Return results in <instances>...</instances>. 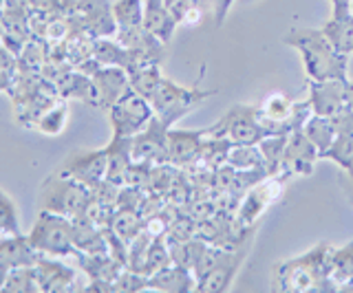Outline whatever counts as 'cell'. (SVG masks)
I'll use <instances>...</instances> for the list:
<instances>
[{
  "instance_id": "cell-18",
  "label": "cell",
  "mask_w": 353,
  "mask_h": 293,
  "mask_svg": "<svg viewBox=\"0 0 353 293\" xmlns=\"http://www.w3.org/2000/svg\"><path fill=\"white\" fill-rule=\"evenodd\" d=\"M121 45L126 49L135 51L137 56H141L143 60L161 64L165 60V42L159 40L154 34L143 27V25H135V27H119L117 36H115Z\"/></svg>"
},
{
  "instance_id": "cell-27",
  "label": "cell",
  "mask_w": 353,
  "mask_h": 293,
  "mask_svg": "<svg viewBox=\"0 0 353 293\" xmlns=\"http://www.w3.org/2000/svg\"><path fill=\"white\" fill-rule=\"evenodd\" d=\"M49 58H51V42L33 36L18 53L16 71L18 73H40Z\"/></svg>"
},
{
  "instance_id": "cell-33",
  "label": "cell",
  "mask_w": 353,
  "mask_h": 293,
  "mask_svg": "<svg viewBox=\"0 0 353 293\" xmlns=\"http://www.w3.org/2000/svg\"><path fill=\"white\" fill-rule=\"evenodd\" d=\"M66 122H69V106H66V100H58L38 117L36 128L47 137H58L64 133Z\"/></svg>"
},
{
  "instance_id": "cell-16",
  "label": "cell",
  "mask_w": 353,
  "mask_h": 293,
  "mask_svg": "<svg viewBox=\"0 0 353 293\" xmlns=\"http://www.w3.org/2000/svg\"><path fill=\"white\" fill-rule=\"evenodd\" d=\"M208 137V130H168V164L174 168H190L199 161L201 155L203 139Z\"/></svg>"
},
{
  "instance_id": "cell-1",
  "label": "cell",
  "mask_w": 353,
  "mask_h": 293,
  "mask_svg": "<svg viewBox=\"0 0 353 293\" xmlns=\"http://www.w3.org/2000/svg\"><path fill=\"white\" fill-rule=\"evenodd\" d=\"M285 45L301 53L307 78L314 82L325 80H349V56L334 47L323 29L301 27L285 36Z\"/></svg>"
},
{
  "instance_id": "cell-12",
  "label": "cell",
  "mask_w": 353,
  "mask_h": 293,
  "mask_svg": "<svg viewBox=\"0 0 353 293\" xmlns=\"http://www.w3.org/2000/svg\"><path fill=\"white\" fill-rule=\"evenodd\" d=\"M71 20L75 27L84 29L95 40L117 36V20L113 14V5L108 0H77Z\"/></svg>"
},
{
  "instance_id": "cell-35",
  "label": "cell",
  "mask_w": 353,
  "mask_h": 293,
  "mask_svg": "<svg viewBox=\"0 0 353 293\" xmlns=\"http://www.w3.org/2000/svg\"><path fill=\"white\" fill-rule=\"evenodd\" d=\"M110 227H113V232L117 236H121L126 243H130L132 238H137L146 230V219L135 210H117L113 221H110Z\"/></svg>"
},
{
  "instance_id": "cell-40",
  "label": "cell",
  "mask_w": 353,
  "mask_h": 293,
  "mask_svg": "<svg viewBox=\"0 0 353 293\" xmlns=\"http://www.w3.org/2000/svg\"><path fill=\"white\" fill-rule=\"evenodd\" d=\"M31 12L49 16H73L77 0H27Z\"/></svg>"
},
{
  "instance_id": "cell-44",
  "label": "cell",
  "mask_w": 353,
  "mask_h": 293,
  "mask_svg": "<svg viewBox=\"0 0 353 293\" xmlns=\"http://www.w3.org/2000/svg\"><path fill=\"white\" fill-rule=\"evenodd\" d=\"M342 186H345L347 197H349L351 203H353V166L345 170V181H342Z\"/></svg>"
},
{
  "instance_id": "cell-48",
  "label": "cell",
  "mask_w": 353,
  "mask_h": 293,
  "mask_svg": "<svg viewBox=\"0 0 353 293\" xmlns=\"http://www.w3.org/2000/svg\"><path fill=\"white\" fill-rule=\"evenodd\" d=\"M0 47H3V29H0Z\"/></svg>"
},
{
  "instance_id": "cell-15",
  "label": "cell",
  "mask_w": 353,
  "mask_h": 293,
  "mask_svg": "<svg viewBox=\"0 0 353 293\" xmlns=\"http://www.w3.org/2000/svg\"><path fill=\"white\" fill-rule=\"evenodd\" d=\"M38 285L42 293H64V291H80L77 287L75 269L64 265L60 258L40 254L36 260Z\"/></svg>"
},
{
  "instance_id": "cell-47",
  "label": "cell",
  "mask_w": 353,
  "mask_h": 293,
  "mask_svg": "<svg viewBox=\"0 0 353 293\" xmlns=\"http://www.w3.org/2000/svg\"><path fill=\"white\" fill-rule=\"evenodd\" d=\"M3 7H5V0H0V14H3Z\"/></svg>"
},
{
  "instance_id": "cell-17",
  "label": "cell",
  "mask_w": 353,
  "mask_h": 293,
  "mask_svg": "<svg viewBox=\"0 0 353 293\" xmlns=\"http://www.w3.org/2000/svg\"><path fill=\"white\" fill-rule=\"evenodd\" d=\"M349 80H325L314 82L309 80V102H312L314 113L334 117L347 104L349 95Z\"/></svg>"
},
{
  "instance_id": "cell-2",
  "label": "cell",
  "mask_w": 353,
  "mask_h": 293,
  "mask_svg": "<svg viewBox=\"0 0 353 293\" xmlns=\"http://www.w3.org/2000/svg\"><path fill=\"white\" fill-rule=\"evenodd\" d=\"M331 245L318 243L307 254L283 260L276 265V287L285 293H320L338 291L331 278Z\"/></svg>"
},
{
  "instance_id": "cell-8",
  "label": "cell",
  "mask_w": 353,
  "mask_h": 293,
  "mask_svg": "<svg viewBox=\"0 0 353 293\" xmlns=\"http://www.w3.org/2000/svg\"><path fill=\"white\" fill-rule=\"evenodd\" d=\"M113 137H135L154 117L152 104L135 91H128L108 108Z\"/></svg>"
},
{
  "instance_id": "cell-45",
  "label": "cell",
  "mask_w": 353,
  "mask_h": 293,
  "mask_svg": "<svg viewBox=\"0 0 353 293\" xmlns=\"http://www.w3.org/2000/svg\"><path fill=\"white\" fill-rule=\"evenodd\" d=\"M9 271H11V269H9L5 263H0V291H3V287H5V282H7Z\"/></svg>"
},
{
  "instance_id": "cell-24",
  "label": "cell",
  "mask_w": 353,
  "mask_h": 293,
  "mask_svg": "<svg viewBox=\"0 0 353 293\" xmlns=\"http://www.w3.org/2000/svg\"><path fill=\"white\" fill-rule=\"evenodd\" d=\"M132 166V150L128 137H113L106 146V181L124 186L126 175Z\"/></svg>"
},
{
  "instance_id": "cell-21",
  "label": "cell",
  "mask_w": 353,
  "mask_h": 293,
  "mask_svg": "<svg viewBox=\"0 0 353 293\" xmlns=\"http://www.w3.org/2000/svg\"><path fill=\"white\" fill-rule=\"evenodd\" d=\"M148 289L163 291V293H188V291H196V278L192 274V269L170 263L168 267L148 276Z\"/></svg>"
},
{
  "instance_id": "cell-31",
  "label": "cell",
  "mask_w": 353,
  "mask_h": 293,
  "mask_svg": "<svg viewBox=\"0 0 353 293\" xmlns=\"http://www.w3.org/2000/svg\"><path fill=\"white\" fill-rule=\"evenodd\" d=\"M285 146H287V135H268L259 148L265 159V170L272 177H283V161H285Z\"/></svg>"
},
{
  "instance_id": "cell-30",
  "label": "cell",
  "mask_w": 353,
  "mask_h": 293,
  "mask_svg": "<svg viewBox=\"0 0 353 293\" xmlns=\"http://www.w3.org/2000/svg\"><path fill=\"white\" fill-rule=\"evenodd\" d=\"M331 278L336 280L338 291H345L353 282V241L342 247H331Z\"/></svg>"
},
{
  "instance_id": "cell-7",
  "label": "cell",
  "mask_w": 353,
  "mask_h": 293,
  "mask_svg": "<svg viewBox=\"0 0 353 293\" xmlns=\"http://www.w3.org/2000/svg\"><path fill=\"white\" fill-rule=\"evenodd\" d=\"M208 135L225 137L232 144H261L268 137V130L263 128L256 106L236 104L225 111V115L216 119L212 126H208Z\"/></svg>"
},
{
  "instance_id": "cell-32",
  "label": "cell",
  "mask_w": 353,
  "mask_h": 293,
  "mask_svg": "<svg viewBox=\"0 0 353 293\" xmlns=\"http://www.w3.org/2000/svg\"><path fill=\"white\" fill-rule=\"evenodd\" d=\"M161 64H143L137 71L128 73L130 78V89L139 93L141 97H146L150 102V97L154 95V91L159 89V84L163 80V73H161Z\"/></svg>"
},
{
  "instance_id": "cell-3",
  "label": "cell",
  "mask_w": 353,
  "mask_h": 293,
  "mask_svg": "<svg viewBox=\"0 0 353 293\" xmlns=\"http://www.w3.org/2000/svg\"><path fill=\"white\" fill-rule=\"evenodd\" d=\"M256 113L268 135H290L305 126L314 108L309 100L294 102L287 93H268L256 106Z\"/></svg>"
},
{
  "instance_id": "cell-10",
  "label": "cell",
  "mask_w": 353,
  "mask_h": 293,
  "mask_svg": "<svg viewBox=\"0 0 353 293\" xmlns=\"http://www.w3.org/2000/svg\"><path fill=\"white\" fill-rule=\"evenodd\" d=\"M283 177H263L261 181H256L254 186L243 194L239 201V210H236V219L241 221V225L252 227L261 216L265 214V210L270 208L272 203H276L281 199L283 192Z\"/></svg>"
},
{
  "instance_id": "cell-41",
  "label": "cell",
  "mask_w": 353,
  "mask_h": 293,
  "mask_svg": "<svg viewBox=\"0 0 353 293\" xmlns=\"http://www.w3.org/2000/svg\"><path fill=\"white\" fill-rule=\"evenodd\" d=\"M146 289H148V276H143L139 271L128 269V267L113 280V293L117 291L135 293V291H146Z\"/></svg>"
},
{
  "instance_id": "cell-20",
  "label": "cell",
  "mask_w": 353,
  "mask_h": 293,
  "mask_svg": "<svg viewBox=\"0 0 353 293\" xmlns=\"http://www.w3.org/2000/svg\"><path fill=\"white\" fill-rule=\"evenodd\" d=\"M55 89H58L60 100H77L88 106L97 108V91L91 75H86L80 69H69L55 80Z\"/></svg>"
},
{
  "instance_id": "cell-29",
  "label": "cell",
  "mask_w": 353,
  "mask_h": 293,
  "mask_svg": "<svg viewBox=\"0 0 353 293\" xmlns=\"http://www.w3.org/2000/svg\"><path fill=\"white\" fill-rule=\"evenodd\" d=\"M232 141L225 137H214V135H208L203 139V146H201V155H199V161L194 166H203L208 170H219L228 166V157H230V150H232Z\"/></svg>"
},
{
  "instance_id": "cell-22",
  "label": "cell",
  "mask_w": 353,
  "mask_h": 293,
  "mask_svg": "<svg viewBox=\"0 0 353 293\" xmlns=\"http://www.w3.org/2000/svg\"><path fill=\"white\" fill-rule=\"evenodd\" d=\"M36 247L31 245L29 236L25 234H5L0 236V263L9 269L16 267H33L38 260Z\"/></svg>"
},
{
  "instance_id": "cell-13",
  "label": "cell",
  "mask_w": 353,
  "mask_h": 293,
  "mask_svg": "<svg viewBox=\"0 0 353 293\" xmlns=\"http://www.w3.org/2000/svg\"><path fill=\"white\" fill-rule=\"evenodd\" d=\"M60 175L80 181L86 188H95L106 179V148L99 150H75L60 166Z\"/></svg>"
},
{
  "instance_id": "cell-23",
  "label": "cell",
  "mask_w": 353,
  "mask_h": 293,
  "mask_svg": "<svg viewBox=\"0 0 353 293\" xmlns=\"http://www.w3.org/2000/svg\"><path fill=\"white\" fill-rule=\"evenodd\" d=\"M77 260V267L80 271L88 276V280H99V282H108L113 287V280L126 269V265H121L115 256L110 254H84V252H75L73 254Z\"/></svg>"
},
{
  "instance_id": "cell-14",
  "label": "cell",
  "mask_w": 353,
  "mask_h": 293,
  "mask_svg": "<svg viewBox=\"0 0 353 293\" xmlns=\"http://www.w3.org/2000/svg\"><path fill=\"white\" fill-rule=\"evenodd\" d=\"M318 159H320V150L309 141V137L303 133V128L292 130L287 135V146H285L283 179H290L294 175L309 177L314 172Z\"/></svg>"
},
{
  "instance_id": "cell-11",
  "label": "cell",
  "mask_w": 353,
  "mask_h": 293,
  "mask_svg": "<svg viewBox=\"0 0 353 293\" xmlns=\"http://www.w3.org/2000/svg\"><path fill=\"white\" fill-rule=\"evenodd\" d=\"M168 130L161 119L154 115L148 126L130 137V150H132V161H141V164H168Z\"/></svg>"
},
{
  "instance_id": "cell-34",
  "label": "cell",
  "mask_w": 353,
  "mask_h": 293,
  "mask_svg": "<svg viewBox=\"0 0 353 293\" xmlns=\"http://www.w3.org/2000/svg\"><path fill=\"white\" fill-rule=\"evenodd\" d=\"M228 166L234 170H265V159L259 144H234L230 150Z\"/></svg>"
},
{
  "instance_id": "cell-4",
  "label": "cell",
  "mask_w": 353,
  "mask_h": 293,
  "mask_svg": "<svg viewBox=\"0 0 353 293\" xmlns=\"http://www.w3.org/2000/svg\"><path fill=\"white\" fill-rule=\"evenodd\" d=\"M88 199H91V188L82 186L80 181L71 177L60 175V172L44 179L38 190L40 210H49L55 214L69 216V219L84 212Z\"/></svg>"
},
{
  "instance_id": "cell-37",
  "label": "cell",
  "mask_w": 353,
  "mask_h": 293,
  "mask_svg": "<svg viewBox=\"0 0 353 293\" xmlns=\"http://www.w3.org/2000/svg\"><path fill=\"white\" fill-rule=\"evenodd\" d=\"M320 159L336 161L342 170L351 168L353 166V130H340L336 141L320 155Z\"/></svg>"
},
{
  "instance_id": "cell-9",
  "label": "cell",
  "mask_w": 353,
  "mask_h": 293,
  "mask_svg": "<svg viewBox=\"0 0 353 293\" xmlns=\"http://www.w3.org/2000/svg\"><path fill=\"white\" fill-rule=\"evenodd\" d=\"M252 243H254V234H250L245 241H241L234 247H225L223 254H221V258H219V263L212 267V271L196 282V291H203V293L228 291L232 280H234V276H236V271L243 267V263H245L248 252L252 249Z\"/></svg>"
},
{
  "instance_id": "cell-39",
  "label": "cell",
  "mask_w": 353,
  "mask_h": 293,
  "mask_svg": "<svg viewBox=\"0 0 353 293\" xmlns=\"http://www.w3.org/2000/svg\"><path fill=\"white\" fill-rule=\"evenodd\" d=\"M113 14L119 27L143 25V0H117L113 3Z\"/></svg>"
},
{
  "instance_id": "cell-6",
  "label": "cell",
  "mask_w": 353,
  "mask_h": 293,
  "mask_svg": "<svg viewBox=\"0 0 353 293\" xmlns=\"http://www.w3.org/2000/svg\"><path fill=\"white\" fill-rule=\"evenodd\" d=\"M214 91H201V89H188V86L176 84L168 78H163L159 89L150 97L152 111L165 126H174L181 117L192 113L199 104H203Z\"/></svg>"
},
{
  "instance_id": "cell-38",
  "label": "cell",
  "mask_w": 353,
  "mask_h": 293,
  "mask_svg": "<svg viewBox=\"0 0 353 293\" xmlns=\"http://www.w3.org/2000/svg\"><path fill=\"white\" fill-rule=\"evenodd\" d=\"M20 234V210L16 201L0 188V236Z\"/></svg>"
},
{
  "instance_id": "cell-49",
  "label": "cell",
  "mask_w": 353,
  "mask_h": 293,
  "mask_svg": "<svg viewBox=\"0 0 353 293\" xmlns=\"http://www.w3.org/2000/svg\"><path fill=\"white\" fill-rule=\"evenodd\" d=\"M345 291H353V282H351V285H349V287H347Z\"/></svg>"
},
{
  "instance_id": "cell-26",
  "label": "cell",
  "mask_w": 353,
  "mask_h": 293,
  "mask_svg": "<svg viewBox=\"0 0 353 293\" xmlns=\"http://www.w3.org/2000/svg\"><path fill=\"white\" fill-rule=\"evenodd\" d=\"M73 243L75 252L84 254H108V243L102 227L88 221L84 214L73 216Z\"/></svg>"
},
{
  "instance_id": "cell-46",
  "label": "cell",
  "mask_w": 353,
  "mask_h": 293,
  "mask_svg": "<svg viewBox=\"0 0 353 293\" xmlns=\"http://www.w3.org/2000/svg\"><path fill=\"white\" fill-rule=\"evenodd\" d=\"M345 111L353 115V82L349 84V95H347V104H345Z\"/></svg>"
},
{
  "instance_id": "cell-28",
  "label": "cell",
  "mask_w": 353,
  "mask_h": 293,
  "mask_svg": "<svg viewBox=\"0 0 353 293\" xmlns=\"http://www.w3.org/2000/svg\"><path fill=\"white\" fill-rule=\"evenodd\" d=\"M303 133L309 137V141L320 150V155L325 153V150L334 144L336 137H338V128H336V122L334 117H325V115H318V113H312L309 119L303 126Z\"/></svg>"
},
{
  "instance_id": "cell-36",
  "label": "cell",
  "mask_w": 353,
  "mask_h": 293,
  "mask_svg": "<svg viewBox=\"0 0 353 293\" xmlns=\"http://www.w3.org/2000/svg\"><path fill=\"white\" fill-rule=\"evenodd\" d=\"M3 293H40L36 265L33 267H16L9 271Z\"/></svg>"
},
{
  "instance_id": "cell-25",
  "label": "cell",
  "mask_w": 353,
  "mask_h": 293,
  "mask_svg": "<svg viewBox=\"0 0 353 293\" xmlns=\"http://www.w3.org/2000/svg\"><path fill=\"white\" fill-rule=\"evenodd\" d=\"M176 25H179V20L174 18V14L163 0H143V27L150 34H154L168 45L170 38L174 36Z\"/></svg>"
},
{
  "instance_id": "cell-42",
  "label": "cell",
  "mask_w": 353,
  "mask_h": 293,
  "mask_svg": "<svg viewBox=\"0 0 353 293\" xmlns=\"http://www.w3.org/2000/svg\"><path fill=\"white\" fill-rule=\"evenodd\" d=\"M232 3H234V0H210V5H212V16H214L216 27L223 25V20H225V16L230 12Z\"/></svg>"
},
{
  "instance_id": "cell-50",
  "label": "cell",
  "mask_w": 353,
  "mask_h": 293,
  "mask_svg": "<svg viewBox=\"0 0 353 293\" xmlns=\"http://www.w3.org/2000/svg\"><path fill=\"white\" fill-rule=\"evenodd\" d=\"M351 53H353V40H351Z\"/></svg>"
},
{
  "instance_id": "cell-5",
  "label": "cell",
  "mask_w": 353,
  "mask_h": 293,
  "mask_svg": "<svg viewBox=\"0 0 353 293\" xmlns=\"http://www.w3.org/2000/svg\"><path fill=\"white\" fill-rule=\"evenodd\" d=\"M31 245L36 247L38 254L44 256H73L75 243H73V221L69 216L55 214L49 210H40L31 232L27 234Z\"/></svg>"
},
{
  "instance_id": "cell-51",
  "label": "cell",
  "mask_w": 353,
  "mask_h": 293,
  "mask_svg": "<svg viewBox=\"0 0 353 293\" xmlns=\"http://www.w3.org/2000/svg\"><path fill=\"white\" fill-rule=\"evenodd\" d=\"M351 12H353V0H351Z\"/></svg>"
},
{
  "instance_id": "cell-43",
  "label": "cell",
  "mask_w": 353,
  "mask_h": 293,
  "mask_svg": "<svg viewBox=\"0 0 353 293\" xmlns=\"http://www.w3.org/2000/svg\"><path fill=\"white\" fill-rule=\"evenodd\" d=\"M331 3V18H342L349 16L351 12V0H329Z\"/></svg>"
},
{
  "instance_id": "cell-19",
  "label": "cell",
  "mask_w": 353,
  "mask_h": 293,
  "mask_svg": "<svg viewBox=\"0 0 353 293\" xmlns=\"http://www.w3.org/2000/svg\"><path fill=\"white\" fill-rule=\"evenodd\" d=\"M93 84L97 91V108L108 111L121 95L130 91V78L119 67H99L93 75Z\"/></svg>"
}]
</instances>
